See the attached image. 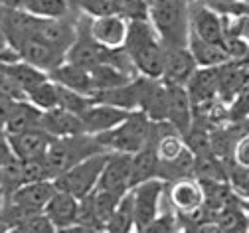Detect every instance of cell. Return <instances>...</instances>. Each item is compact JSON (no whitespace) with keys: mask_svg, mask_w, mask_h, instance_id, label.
Returning a JSON list of instances; mask_svg holds the SVG:
<instances>
[{"mask_svg":"<svg viewBox=\"0 0 249 233\" xmlns=\"http://www.w3.org/2000/svg\"><path fill=\"white\" fill-rule=\"evenodd\" d=\"M40 180H53L52 170L46 162V156L22 160V184L24 182H40Z\"/></svg>","mask_w":249,"mask_h":233,"instance_id":"obj_33","label":"cell"},{"mask_svg":"<svg viewBox=\"0 0 249 233\" xmlns=\"http://www.w3.org/2000/svg\"><path fill=\"white\" fill-rule=\"evenodd\" d=\"M224 22H226V32H231L245 44H249V12L237 16H224Z\"/></svg>","mask_w":249,"mask_h":233,"instance_id":"obj_40","label":"cell"},{"mask_svg":"<svg viewBox=\"0 0 249 233\" xmlns=\"http://www.w3.org/2000/svg\"><path fill=\"white\" fill-rule=\"evenodd\" d=\"M24 10L38 18H66L70 0H24Z\"/></svg>","mask_w":249,"mask_h":233,"instance_id":"obj_30","label":"cell"},{"mask_svg":"<svg viewBox=\"0 0 249 233\" xmlns=\"http://www.w3.org/2000/svg\"><path fill=\"white\" fill-rule=\"evenodd\" d=\"M109 150L97 152V154H91L87 158H83L81 162L73 164L70 170L61 172L53 182L57 190H66L70 194H73L75 197H83L87 194H91L93 190L97 188L101 172L107 164L109 158Z\"/></svg>","mask_w":249,"mask_h":233,"instance_id":"obj_5","label":"cell"},{"mask_svg":"<svg viewBox=\"0 0 249 233\" xmlns=\"http://www.w3.org/2000/svg\"><path fill=\"white\" fill-rule=\"evenodd\" d=\"M159 174H160V158L157 154L154 144H146L131 154V188L150 178H160Z\"/></svg>","mask_w":249,"mask_h":233,"instance_id":"obj_24","label":"cell"},{"mask_svg":"<svg viewBox=\"0 0 249 233\" xmlns=\"http://www.w3.org/2000/svg\"><path fill=\"white\" fill-rule=\"evenodd\" d=\"M6 65V72L10 75V79L14 81V85L26 95L30 89H34L36 85H40L42 81H46L50 77L48 72L36 68V65L28 63L24 59H18V61H12V63H4Z\"/></svg>","mask_w":249,"mask_h":233,"instance_id":"obj_27","label":"cell"},{"mask_svg":"<svg viewBox=\"0 0 249 233\" xmlns=\"http://www.w3.org/2000/svg\"><path fill=\"white\" fill-rule=\"evenodd\" d=\"M144 2L148 4V8H152V6H157L159 2H162V0H144Z\"/></svg>","mask_w":249,"mask_h":233,"instance_id":"obj_44","label":"cell"},{"mask_svg":"<svg viewBox=\"0 0 249 233\" xmlns=\"http://www.w3.org/2000/svg\"><path fill=\"white\" fill-rule=\"evenodd\" d=\"M188 12H190V34L206 42L224 46L226 22L220 12H215L204 2H188Z\"/></svg>","mask_w":249,"mask_h":233,"instance_id":"obj_8","label":"cell"},{"mask_svg":"<svg viewBox=\"0 0 249 233\" xmlns=\"http://www.w3.org/2000/svg\"><path fill=\"white\" fill-rule=\"evenodd\" d=\"M91 79H93V89H95V93H97V91H105V89L124 85L135 77L124 75L123 72H119L117 68H113V65H109V63H99L97 68L91 70Z\"/></svg>","mask_w":249,"mask_h":233,"instance_id":"obj_29","label":"cell"},{"mask_svg":"<svg viewBox=\"0 0 249 233\" xmlns=\"http://www.w3.org/2000/svg\"><path fill=\"white\" fill-rule=\"evenodd\" d=\"M166 95H168V107H166V123L172 125L180 135L190 130L194 125V105L192 99L184 85H168L166 83Z\"/></svg>","mask_w":249,"mask_h":233,"instance_id":"obj_14","label":"cell"},{"mask_svg":"<svg viewBox=\"0 0 249 233\" xmlns=\"http://www.w3.org/2000/svg\"><path fill=\"white\" fill-rule=\"evenodd\" d=\"M131 111H124L107 103H97L93 101L89 105V109L81 115L83 126L87 135H101V132H107L111 128H115L119 123H123L129 117Z\"/></svg>","mask_w":249,"mask_h":233,"instance_id":"obj_17","label":"cell"},{"mask_svg":"<svg viewBox=\"0 0 249 233\" xmlns=\"http://www.w3.org/2000/svg\"><path fill=\"white\" fill-rule=\"evenodd\" d=\"M50 79H53L61 87H68L71 91L83 93L87 97H93V93H95V89H93L91 72L81 68V65L71 63V61H64V63H59L55 70H52Z\"/></svg>","mask_w":249,"mask_h":233,"instance_id":"obj_22","label":"cell"},{"mask_svg":"<svg viewBox=\"0 0 249 233\" xmlns=\"http://www.w3.org/2000/svg\"><path fill=\"white\" fill-rule=\"evenodd\" d=\"M14 233H55V227L44 212H36L14 227Z\"/></svg>","mask_w":249,"mask_h":233,"instance_id":"obj_34","label":"cell"},{"mask_svg":"<svg viewBox=\"0 0 249 233\" xmlns=\"http://www.w3.org/2000/svg\"><path fill=\"white\" fill-rule=\"evenodd\" d=\"M148 4L144 0H117V14L127 22L135 20H148Z\"/></svg>","mask_w":249,"mask_h":233,"instance_id":"obj_35","label":"cell"},{"mask_svg":"<svg viewBox=\"0 0 249 233\" xmlns=\"http://www.w3.org/2000/svg\"><path fill=\"white\" fill-rule=\"evenodd\" d=\"M10 139V146L12 152L20 158V160H30V158H44L53 137L50 132H46L42 126L38 128H30L24 132H14L8 135Z\"/></svg>","mask_w":249,"mask_h":233,"instance_id":"obj_15","label":"cell"},{"mask_svg":"<svg viewBox=\"0 0 249 233\" xmlns=\"http://www.w3.org/2000/svg\"><path fill=\"white\" fill-rule=\"evenodd\" d=\"M152 125L154 121H150L144 111L137 109L131 111L129 117L123 123H119L115 128L101 132V135H95L97 141L103 144L105 150L109 152H137L142 146L150 144L152 139Z\"/></svg>","mask_w":249,"mask_h":233,"instance_id":"obj_3","label":"cell"},{"mask_svg":"<svg viewBox=\"0 0 249 233\" xmlns=\"http://www.w3.org/2000/svg\"><path fill=\"white\" fill-rule=\"evenodd\" d=\"M188 50L194 55L198 68H215V65L230 61V55L222 44L206 42L194 34H190V38H188Z\"/></svg>","mask_w":249,"mask_h":233,"instance_id":"obj_25","label":"cell"},{"mask_svg":"<svg viewBox=\"0 0 249 233\" xmlns=\"http://www.w3.org/2000/svg\"><path fill=\"white\" fill-rule=\"evenodd\" d=\"M198 63L194 55L190 54L188 46L186 48H166L164 52V70H162V81L168 85H184L190 81V77L196 73Z\"/></svg>","mask_w":249,"mask_h":233,"instance_id":"obj_13","label":"cell"},{"mask_svg":"<svg viewBox=\"0 0 249 233\" xmlns=\"http://www.w3.org/2000/svg\"><path fill=\"white\" fill-rule=\"evenodd\" d=\"M77 208H79V197L66 190H55V194L50 197V202L44 208V214L53 223L55 231H66L70 225L77 219Z\"/></svg>","mask_w":249,"mask_h":233,"instance_id":"obj_20","label":"cell"},{"mask_svg":"<svg viewBox=\"0 0 249 233\" xmlns=\"http://www.w3.org/2000/svg\"><path fill=\"white\" fill-rule=\"evenodd\" d=\"M237 63H241L245 70H249V50H247V54H245V55H243V57H241Z\"/></svg>","mask_w":249,"mask_h":233,"instance_id":"obj_43","label":"cell"},{"mask_svg":"<svg viewBox=\"0 0 249 233\" xmlns=\"http://www.w3.org/2000/svg\"><path fill=\"white\" fill-rule=\"evenodd\" d=\"M97 188L119 194V196L131 190V154L129 152H111L109 154Z\"/></svg>","mask_w":249,"mask_h":233,"instance_id":"obj_11","label":"cell"},{"mask_svg":"<svg viewBox=\"0 0 249 233\" xmlns=\"http://www.w3.org/2000/svg\"><path fill=\"white\" fill-rule=\"evenodd\" d=\"M166 188V180L162 178H150L131 188L135 204V231L144 233L150 221L160 214V199Z\"/></svg>","mask_w":249,"mask_h":233,"instance_id":"obj_6","label":"cell"},{"mask_svg":"<svg viewBox=\"0 0 249 233\" xmlns=\"http://www.w3.org/2000/svg\"><path fill=\"white\" fill-rule=\"evenodd\" d=\"M42 109H38L34 103H30L28 99H16L8 119L4 123V130L8 135H14V132H24L30 128H38L42 123Z\"/></svg>","mask_w":249,"mask_h":233,"instance_id":"obj_23","label":"cell"},{"mask_svg":"<svg viewBox=\"0 0 249 233\" xmlns=\"http://www.w3.org/2000/svg\"><path fill=\"white\" fill-rule=\"evenodd\" d=\"M148 20L164 48H186L190 38V12L186 0H162L148 12Z\"/></svg>","mask_w":249,"mask_h":233,"instance_id":"obj_2","label":"cell"},{"mask_svg":"<svg viewBox=\"0 0 249 233\" xmlns=\"http://www.w3.org/2000/svg\"><path fill=\"white\" fill-rule=\"evenodd\" d=\"M231 160H233L235 168L249 172V130L241 132L237 137L233 150H231Z\"/></svg>","mask_w":249,"mask_h":233,"instance_id":"obj_39","label":"cell"},{"mask_svg":"<svg viewBox=\"0 0 249 233\" xmlns=\"http://www.w3.org/2000/svg\"><path fill=\"white\" fill-rule=\"evenodd\" d=\"M213 223L217 231L222 233H245L247 231V212L243 206V196L239 194V199L235 204L224 206L213 214Z\"/></svg>","mask_w":249,"mask_h":233,"instance_id":"obj_26","label":"cell"},{"mask_svg":"<svg viewBox=\"0 0 249 233\" xmlns=\"http://www.w3.org/2000/svg\"><path fill=\"white\" fill-rule=\"evenodd\" d=\"M109 233H131L135 231V204H133V194L131 190L123 194L115 212L111 214L107 221Z\"/></svg>","mask_w":249,"mask_h":233,"instance_id":"obj_28","label":"cell"},{"mask_svg":"<svg viewBox=\"0 0 249 233\" xmlns=\"http://www.w3.org/2000/svg\"><path fill=\"white\" fill-rule=\"evenodd\" d=\"M30 36H36L66 54L77 36V28L71 22H68L66 18H38V16H34L32 34Z\"/></svg>","mask_w":249,"mask_h":233,"instance_id":"obj_10","label":"cell"},{"mask_svg":"<svg viewBox=\"0 0 249 233\" xmlns=\"http://www.w3.org/2000/svg\"><path fill=\"white\" fill-rule=\"evenodd\" d=\"M230 109V123H243L249 119V83L237 93V97L231 103H228Z\"/></svg>","mask_w":249,"mask_h":233,"instance_id":"obj_38","label":"cell"},{"mask_svg":"<svg viewBox=\"0 0 249 233\" xmlns=\"http://www.w3.org/2000/svg\"><path fill=\"white\" fill-rule=\"evenodd\" d=\"M79 10L87 18H101L117 14V0H75Z\"/></svg>","mask_w":249,"mask_h":233,"instance_id":"obj_36","label":"cell"},{"mask_svg":"<svg viewBox=\"0 0 249 233\" xmlns=\"http://www.w3.org/2000/svg\"><path fill=\"white\" fill-rule=\"evenodd\" d=\"M55 182L53 180H40V182H24L18 188L12 190L6 202L18 204L22 208L34 210V212H44L50 197L55 194Z\"/></svg>","mask_w":249,"mask_h":233,"instance_id":"obj_16","label":"cell"},{"mask_svg":"<svg viewBox=\"0 0 249 233\" xmlns=\"http://www.w3.org/2000/svg\"><path fill=\"white\" fill-rule=\"evenodd\" d=\"M57 91H59V105L57 107H64V109H68V111H71V113H75L79 117L93 103V97H87V95L77 93V91H71L68 87L57 85Z\"/></svg>","mask_w":249,"mask_h":233,"instance_id":"obj_32","label":"cell"},{"mask_svg":"<svg viewBox=\"0 0 249 233\" xmlns=\"http://www.w3.org/2000/svg\"><path fill=\"white\" fill-rule=\"evenodd\" d=\"M217 87H220V65L215 68H198L196 73L186 83L192 105H204L212 99H217Z\"/></svg>","mask_w":249,"mask_h":233,"instance_id":"obj_21","label":"cell"},{"mask_svg":"<svg viewBox=\"0 0 249 233\" xmlns=\"http://www.w3.org/2000/svg\"><path fill=\"white\" fill-rule=\"evenodd\" d=\"M40 126L50 132L53 139H64V137H73V135H83L85 126L79 115L64 109V107H53L42 113V123Z\"/></svg>","mask_w":249,"mask_h":233,"instance_id":"obj_19","label":"cell"},{"mask_svg":"<svg viewBox=\"0 0 249 233\" xmlns=\"http://www.w3.org/2000/svg\"><path fill=\"white\" fill-rule=\"evenodd\" d=\"M26 99L30 103H34L38 109L48 111L59 105V91H57V83L53 79H46L40 85H36L34 89H30L26 93Z\"/></svg>","mask_w":249,"mask_h":233,"instance_id":"obj_31","label":"cell"},{"mask_svg":"<svg viewBox=\"0 0 249 233\" xmlns=\"http://www.w3.org/2000/svg\"><path fill=\"white\" fill-rule=\"evenodd\" d=\"M2 204H4V197H2V194H0V208H2Z\"/></svg>","mask_w":249,"mask_h":233,"instance_id":"obj_45","label":"cell"},{"mask_svg":"<svg viewBox=\"0 0 249 233\" xmlns=\"http://www.w3.org/2000/svg\"><path fill=\"white\" fill-rule=\"evenodd\" d=\"M129 22L119 14L89 18V34L103 48H121L127 38Z\"/></svg>","mask_w":249,"mask_h":233,"instance_id":"obj_18","label":"cell"},{"mask_svg":"<svg viewBox=\"0 0 249 233\" xmlns=\"http://www.w3.org/2000/svg\"><path fill=\"white\" fill-rule=\"evenodd\" d=\"M124 50L129 52L139 75L160 79L164 70V44L159 34L154 32L150 20H135L129 22L127 38H124Z\"/></svg>","mask_w":249,"mask_h":233,"instance_id":"obj_1","label":"cell"},{"mask_svg":"<svg viewBox=\"0 0 249 233\" xmlns=\"http://www.w3.org/2000/svg\"><path fill=\"white\" fill-rule=\"evenodd\" d=\"M70 2H71V0H70Z\"/></svg>","mask_w":249,"mask_h":233,"instance_id":"obj_47","label":"cell"},{"mask_svg":"<svg viewBox=\"0 0 249 233\" xmlns=\"http://www.w3.org/2000/svg\"><path fill=\"white\" fill-rule=\"evenodd\" d=\"M0 194H2L4 202H6V178H4V170H2V164H0ZM4 206V204H2Z\"/></svg>","mask_w":249,"mask_h":233,"instance_id":"obj_42","label":"cell"},{"mask_svg":"<svg viewBox=\"0 0 249 233\" xmlns=\"http://www.w3.org/2000/svg\"><path fill=\"white\" fill-rule=\"evenodd\" d=\"M14 156L12 146H10V139H8V132L4 130V126L0 125V164H4L6 160H10Z\"/></svg>","mask_w":249,"mask_h":233,"instance_id":"obj_41","label":"cell"},{"mask_svg":"<svg viewBox=\"0 0 249 233\" xmlns=\"http://www.w3.org/2000/svg\"><path fill=\"white\" fill-rule=\"evenodd\" d=\"M103 144L97 141L95 135H73V137H64V139H53L48 152H46V162L52 170L53 180L61 174L70 170L73 164L81 162L83 158L103 152Z\"/></svg>","mask_w":249,"mask_h":233,"instance_id":"obj_4","label":"cell"},{"mask_svg":"<svg viewBox=\"0 0 249 233\" xmlns=\"http://www.w3.org/2000/svg\"><path fill=\"white\" fill-rule=\"evenodd\" d=\"M180 225V217L176 212H166V214H159L150 221V225L144 229V233H174L178 231Z\"/></svg>","mask_w":249,"mask_h":233,"instance_id":"obj_37","label":"cell"},{"mask_svg":"<svg viewBox=\"0 0 249 233\" xmlns=\"http://www.w3.org/2000/svg\"><path fill=\"white\" fill-rule=\"evenodd\" d=\"M243 2H245V6H247V10H249V0H243Z\"/></svg>","mask_w":249,"mask_h":233,"instance_id":"obj_46","label":"cell"},{"mask_svg":"<svg viewBox=\"0 0 249 233\" xmlns=\"http://www.w3.org/2000/svg\"><path fill=\"white\" fill-rule=\"evenodd\" d=\"M168 197L174 212L180 217L190 215L206 206L204 186L196 176H184V178L172 180L168 188Z\"/></svg>","mask_w":249,"mask_h":233,"instance_id":"obj_9","label":"cell"},{"mask_svg":"<svg viewBox=\"0 0 249 233\" xmlns=\"http://www.w3.org/2000/svg\"><path fill=\"white\" fill-rule=\"evenodd\" d=\"M20 55V59L28 61V63H32L36 65V68L44 70V72H52L55 70L59 63H64L66 61V54L50 46L48 42L36 38V36H22V38H16L12 42H8Z\"/></svg>","mask_w":249,"mask_h":233,"instance_id":"obj_7","label":"cell"},{"mask_svg":"<svg viewBox=\"0 0 249 233\" xmlns=\"http://www.w3.org/2000/svg\"><path fill=\"white\" fill-rule=\"evenodd\" d=\"M105 52H107V48H103L99 42H95V38L89 34V22H87V28H77V36L66 52V61L81 65V68L91 72L93 68H97L99 63H103Z\"/></svg>","mask_w":249,"mask_h":233,"instance_id":"obj_12","label":"cell"}]
</instances>
